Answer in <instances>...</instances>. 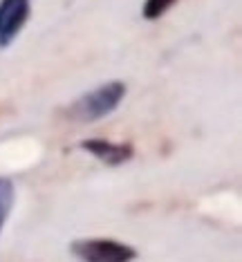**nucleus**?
I'll use <instances>...</instances> for the list:
<instances>
[{
  "instance_id": "nucleus-1",
  "label": "nucleus",
  "mask_w": 242,
  "mask_h": 262,
  "mask_svg": "<svg viewBox=\"0 0 242 262\" xmlns=\"http://www.w3.org/2000/svg\"><path fill=\"white\" fill-rule=\"evenodd\" d=\"M126 97V83L121 81H110L103 83V85L94 88V90L81 94L76 101L68 105V119L79 123H92L99 121V119L112 115L119 103Z\"/></svg>"
},
{
  "instance_id": "nucleus-2",
  "label": "nucleus",
  "mask_w": 242,
  "mask_h": 262,
  "mask_svg": "<svg viewBox=\"0 0 242 262\" xmlns=\"http://www.w3.org/2000/svg\"><path fill=\"white\" fill-rule=\"evenodd\" d=\"M70 253L79 262H135L137 249L112 237H83L70 244Z\"/></svg>"
},
{
  "instance_id": "nucleus-3",
  "label": "nucleus",
  "mask_w": 242,
  "mask_h": 262,
  "mask_svg": "<svg viewBox=\"0 0 242 262\" xmlns=\"http://www.w3.org/2000/svg\"><path fill=\"white\" fill-rule=\"evenodd\" d=\"M29 18V0H0V47H7Z\"/></svg>"
},
{
  "instance_id": "nucleus-4",
  "label": "nucleus",
  "mask_w": 242,
  "mask_h": 262,
  "mask_svg": "<svg viewBox=\"0 0 242 262\" xmlns=\"http://www.w3.org/2000/svg\"><path fill=\"white\" fill-rule=\"evenodd\" d=\"M81 150L90 152L105 166H121L130 162L135 155V146L128 141H110V139H83L79 144Z\"/></svg>"
},
{
  "instance_id": "nucleus-5",
  "label": "nucleus",
  "mask_w": 242,
  "mask_h": 262,
  "mask_svg": "<svg viewBox=\"0 0 242 262\" xmlns=\"http://www.w3.org/2000/svg\"><path fill=\"white\" fill-rule=\"evenodd\" d=\"M14 184L7 177H0V233H3V226L7 222L9 213H11V206H14Z\"/></svg>"
},
{
  "instance_id": "nucleus-6",
  "label": "nucleus",
  "mask_w": 242,
  "mask_h": 262,
  "mask_svg": "<svg viewBox=\"0 0 242 262\" xmlns=\"http://www.w3.org/2000/svg\"><path fill=\"white\" fill-rule=\"evenodd\" d=\"M175 3L177 0H146L144 7H141V14H144L146 20H157V18H162Z\"/></svg>"
}]
</instances>
